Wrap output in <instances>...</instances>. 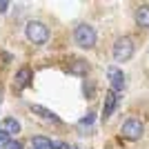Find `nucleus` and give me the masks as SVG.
I'll return each instance as SVG.
<instances>
[{
    "label": "nucleus",
    "instance_id": "nucleus-1",
    "mask_svg": "<svg viewBox=\"0 0 149 149\" xmlns=\"http://www.w3.org/2000/svg\"><path fill=\"white\" fill-rule=\"evenodd\" d=\"M25 36L29 38L33 45H45L49 40V29H47V25L40 22V20H31L25 27Z\"/></svg>",
    "mask_w": 149,
    "mask_h": 149
},
{
    "label": "nucleus",
    "instance_id": "nucleus-2",
    "mask_svg": "<svg viewBox=\"0 0 149 149\" xmlns=\"http://www.w3.org/2000/svg\"><path fill=\"white\" fill-rule=\"evenodd\" d=\"M74 40H76L78 47H82V49H91L93 45H96V29H93L91 25H87V22H82V25L76 27Z\"/></svg>",
    "mask_w": 149,
    "mask_h": 149
},
{
    "label": "nucleus",
    "instance_id": "nucleus-3",
    "mask_svg": "<svg viewBox=\"0 0 149 149\" xmlns=\"http://www.w3.org/2000/svg\"><path fill=\"white\" fill-rule=\"evenodd\" d=\"M134 40H131L129 36H123V38H118L116 42H113V60L116 62H127V60H131V56H134Z\"/></svg>",
    "mask_w": 149,
    "mask_h": 149
},
{
    "label": "nucleus",
    "instance_id": "nucleus-4",
    "mask_svg": "<svg viewBox=\"0 0 149 149\" xmlns=\"http://www.w3.org/2000/svg\"><path fill=\"white\" fill-rule=\"evenodd\" d=\"M145 134V125L138 118H127L120 127V136L125 140H140V136Z\"/></svg>",
    "mask_w": 149,
    "mask_h": 149
},
{
    "label": "nucleus",
    "instance_id": "nucleus-5",
    "mask_svg": "<svg viewBox=\"0 0 149 149\" xmlns=\"http://www.w3.org/2000/svg\"><path fill=\"white\" fill-rule=\"evenodd\" d=\"M107 78H109V82H111V89L116 93L123 91L125 87V74L120 67H107Z\"/></svg>",
    "mask_w": 149,
    "mask_h": 149
},
{
    "label": "nucleus",
    "instance_id": "nucleus-6",
    "mask_svg": "<svg viewBox=\"0 0 149 149\" xmlns=\"http://www.w3.org/2000/svg\"><path fill=\"white\" fill-rule=\"evenodd\" d=\"M120 98H118V93L113 91V89H109V91L105 93V102H102V116L105 118H109L113 111H116V107H118Z\"/></svg>",
    "mask_w": 149,
    "mask_h": 149
},
{
    "label": "nucleus",
    "instance_id": "nucleus-7",
    "mask_svg": "<svg viewBox=\"0 0 149 149\" xmlns=\"http://www.w3.org/2000/svg\"><path fill=\"white\" fill-rule=\"evenodd\" d=\"M31 82V69L29 67H20L18 74H16V80H13V87L18 89V91H22V89L29 87Z\"/></svg>",
    "mask_w": 149,
    "mask_h": 149
},
{
    "label": "nucleus",
    "instance_id": "nucleus-8",
    "mask_svg": "<svg viewBox=\"0 0 149 149\" xmlns=\"http://www.w3.org/2000/svg\"><path fill=\"white\" fill-rule=\"evenodd\" d=\"M134 18H136V25H138V27L149 29V5H138V7H136V13H134Z\"/></svg>",
    "mask_w": 149,
    "mask_h": 149
},
{
    "label": "nucleus",
    "instance_id": "nucleus-9",
    "mask_svg": "<svg viewBox=\"0 0 149 149\" xmlns=\"http://www.w3.org/2000/svg\"><path fill=\"white\" fill-rule=\"evenodd\" d=\"M0 131H5L7 136H16V134H20V123L16 118H5L0 123Z\"/></svg>",
    "mask_w": 149,
    "mask_h": 149
},
{
    "label": "nucleus",
    "instance_id": "nucleus-10",
    "mask_svg": "<svg viewBox=\"0 0 149 149\" xmlns=\"http://www.w3.org/2000/svg\"><path fill=\"white\" fill-rule=\"evenodd\" d=\"M87 71H89L87 60H82V58H76L74 62H69V74H74V76H87Z\"/></svg>",
    "mask_w": 149,
    "mask_h": 149
},
{
    "label": "nucleus",
    "instance_id": "nucleus-11",
    "mask_svg": "<svg viewBox=\"0 0 149 149\" xmlns=\"http://www.w3.org/2000/svg\"><path fill=\"white\" fill-rule=\"evenodd\" d=\"M29 109L33 113H38V116H42L45 120H54V123H60V118H58L54 111H49L47 107H42V105H29Z\"/></svg>",
    "mask_w": 149,
    "mask_h": 149
},
{
    "label": "nucleus",
    "instance_id": "nucleus-12",
    "mask_svg": "<svg viewBox=\"0 0 149 149\" xmlns=\"http://www.w3.org/2000/svg\"><path fill=\"white\" fill-rule=\"evenodd\" d=\"M31 149H54V143L45 136H36L31 140Z\"/></svg>",
    "mask_w": 149,
    "mask_h": 149
},
{
    "label": "nucleus",
    "instance_id": "nucleus-13",
    "mask_svg": "<svg viewBox=\"0 0 149 149\" xmlns=\"http://www.w3.org/2000/svg\"><path fill=\"white\" fill-rule=\"evenodd\" d=\"M5 149H22V143H20V140H16V138H13V140H9V143L5 145Z\"/></svg>",
    "mask_w": 149,
    "mask_h": 149
},
{
    "label": "nucleus",
    "instance_id": "nucleus-14",
    "mask_svg": "<svg viewBox=\"0 0 149 149\" xmlns=\"http://www.w3.org/2000/svg\"><path fill=\"white\" fill-rule=\"evenodd\" d=\"M7 143H9V136H7L5 131H0V149H5Z\"/></svg>",
    "mask_w": 149,
    "mask_h": 149
},
{
    "label": "nucleus",
    "instance_id": "nucleus-15",
    "mask_svg": "<svg viewBox=\"0 0 149 149\" xmlns=\"http://www.w3.org/2000/svg\"><path fill=\"white\" fill-rule=\"evenodd\" d=\"M93 123V113H87V118H82L80 125H91Z\"/></svg>",
    "mask_w": 149,
    "mask_h": 149
},
{
    "label": "nucleus",
    "instance_id": "nucleus-16",
    "mask_svg": "<svg viewBox=\"0 0 149 149\" xmlns=\"http://www.w3.org/2000/svg\"><path fill=\"white\" fill-rule=\"evenodd\" d=\"M7 9H9V2H7V0H0V13H7Z\"/></svg>",
    "mask_w": 149,
    "mask_h": 149
},
{
    "label": "nucleus",
    "instance_id": "nucleus-17",
    "mask_svg": "<svg viewBox=\"0 0 149 149\" xmlns=\"http://www.w3.org/2000/svg\"><path fill=\"white\" fill-rule=\"evenodd\" d=\"M54 149H69L67 143H54Z\"/></svg>",
    "mask_w": 149,
    "mask_h": 149
},
{
    "label": "nucleus",
    "instance_id": "nucleus-18",
    "mask_svg": "<svg viewBox=\"0 0 149 149\" xmlns=\"http://www.w3.org/2000/svg\"><path fill=\"white\" fill-rule=\"evenodd\" d=\"M0 102H2V89H0Z\"/></svg>",
    "mask_w": 149,
    "mask_h": 149
},
{
    "label": "nucleus",
    "instance_id": "nucleus-19",
    "mask_svg": "<svg viewBox=\"0 0 149 149\" xmlns=\"http://www.w3.org/2000/svg\"><path fill=\"white\" fill-rule=\"evenodd\" d=\"M69 149H80V147H69Z\"/></svg>",
    "mask_w": 149,
    "mask_h": 149
}]
</instances>
